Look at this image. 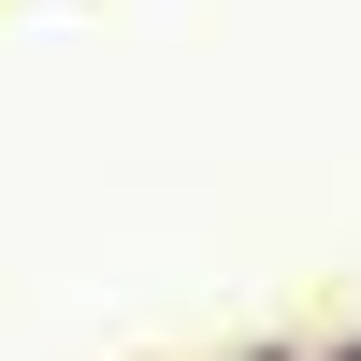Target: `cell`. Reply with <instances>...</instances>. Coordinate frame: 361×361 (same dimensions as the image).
Instances as JSON below:
<instances>
[{
    "label": "cell",
    "instance_id": "cell-1",
    "mask_svg": "<svg viewBox=\"0 0 361 361\" xmlns=\"http://www.w3.org/2000/svg\"><path fill=\"white\" fill-rule=\"evenodd\" d=\"M217 361H318V333H246V347H217Z\"/></svg>",
    "mask_w": 361,
    "mask_h": 361
},
{
    "label": "cell",
    "instance_id": "cell-2",
    "mask_svg": "<svg viewBox=\"0 0 361 361\" xmlns=\"http://www.w3.org/2000/svg\"><path fill=\"white\" fill-rule=\"evenodd\" d=\"M318 361H361V333H318Z\"/></svg>",
    "mask_w": 361,
    "mask_h": 361
}]
</instances>
